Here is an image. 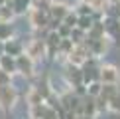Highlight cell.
Here are the masks:
<instances>
[{
    "label": "cell",
    "instance_id": "1",
    "mask_svg": "<svg viewBox=\"0 0 120 119\" xmlns=\"http://www.w3.org/2000/svg\"><path fill=\"white\" fill-rule=\"evenodd\" d=\"M16 99H18V93L10 83L0 85V109L2 111H10V107L16 103Z\"/></svg>",
    "mask_w": 120,
    "mask_h": 119
},
{
    "label": "cell",
    "instance_id": "2",
    "mask_svg": "<svg viewBox=\"0 0 120 119\" xmlns=\"http://www.w3.org/2000/svg\"><path fill=\"white\" fill-rule=\"evenodd\" d=\"M45 54V40H32L26 46V56H30L32 60H38Z\"/></svg>",
    "mask_w": 120,
    "mask_h": 119
},
{
    "label": "cell",
    "instance_id": "3",
    "mask_svg": "<svg viewBox=\"0 0 120 119\" xmlns=\"http://www.w3.org/2000/svg\"><path fill=\"white\" fill-rule=\"evenodd\" d=\"M16 72H22L24 76H32L34 72V60L30 56H20L16 58Z\"/></svg>",
    "mask_w": 120,
    "mask_h": 119
},
{
    "label": "cell",
    "instance_id": "4",
    "mask_svg": "<svg viewBox=\"0 0 120 119\" xmlns=\"http://www.w3.org/2000/svg\"><path fill=\"white\" fill-rule=\"evenodd\" d=\"M45 14L47 12H41V10H38V8L30 10V22H32V26L34 28H45L49 24V18Z\"/></svg>",
    "mask_w": 120,
    "mask_h": 119
},
{
    "label": "cell",
    "instance_id": "5",
    "mask_svg": "<svg viewBox=\"0 0 120 119\" xmlns=\"http://www.w3.org/2000/svg\"><path fill=\"white\" fill-rule=\"evenodd\" d=\"M98 77H101L102 83H116L118 81V72L112 66H104L101 69V73H98Z\"/></svg>",
    "mask_w": 120,
    "mask_h": 119
},
{
    "label": "cell",
    "instance_id": "6",
    "mask_svg": "<svg viewBox=\"0 0 120 119\" xmlns=\"http://www.w3.org/2000/svg\"><path fill=\"white\" fill-rule=\"evenodd\" d=\"M67 12H69V8L65 4H51V8H49V16L53 20H59V22L67 16Z\"/></svg>",
    "mask_w": 120,
    "mask_h": 119
},
{
    "label": "cell",
    "instance_id": "7",
    "mask_svg": "<svg viewBox=\"0 0 120 119\" xmlns=\"http://www.w3.org/2000/svg\"><path fill=\"white\" fill-rule=\"evenodd\" d=\"M14 16V8L8 4H0V24H8Z\"/></svg>",
    "mask_w": 120,
    "mask_h": 119
},
{
    "label": "cell",
    "instance_id": "8",
    "mask_svg": "<svg viewBox=\"0 0 120 119\" xmlns=\"http://www.w3.org/2000/svg\"><path fill=\"white\" fill-rule=\"evenodd\" d=\"M0 66H2V69L6 73H14L16 72V60L10 58V56H2L0 58Z\"/></svg>",
    "mask_w": 120,
    "mask_h": 119
},
{
    "label": "cell",
    "instance_id": "9",
    "mask_svg": "<svg viewBox=\"0 0 120 119\" xmlns=\"http://www.w3.org/2000/svg\"><path fill=\"white\" fill-rule=\"evenodd\" d=\"M108 109H110V111H116V113L120 111V89H116V91L108 97Z\"/></svg>",
    "mask_w": 120,
    "mask_h": 119
},
{
    "label": "cell",
    "instance_id": "10",
    "mask_svg": "<svg viewBox=\"0 0 120 119\" xmlns=\"http://www.w3.org/2000/svg\"><path fill=\"white\" fill-rule=\"evenodd\" d=\"M93 26V18L91 16H81V18H77V28H81L83 32L85 30H89Z\"/></svg>",
    "mask_w": 120,
    "mask_h": 119
},
{
    "label": "cell",
    "instance_id": "11",
    "mask_svg": "<svg viewBox=\"0 0 120 119\" xmlns=\"http://www.w3.org/2000/svg\"><path fill=\"white\" fill-rule=\"evenodd\" d=\"M51 0H34V6L32 8H38L41 10V12H49V8H51Z\"/></svg>",
    "mask_w": 120,
    "mask_h": 119
},
{
    "label": "cell",
    "instance_id": "12",
    "mask_svg": "<svg viewBox=\"0 0 120 119\" xmlns=\"http://www.w3.org/2000/svg\"><path fill=\"white\" fill-rule=\"evenodd\" d=\"M4 52H6L8 56H12V54L20 56V52H22V46H20V44H16V42H10V44H6V46H4Z\"/></svg>",
    "mask_w": 120,
    "mask_h": 119
},
{
    "label": "cell",
    "instance_id": "13",
    "mask_svg": "<svg viewBox=\"0 0 120 119\" xmlns=\"http://www.w3.org/2000/svg\"><path fill=\"white\" fill-rule=\"evenodd\" d=\"M28 4H30V0H12L14 12H26V10H28Z\"/></svg>",
    "mask_w": 120,
    "mask_h": 119
},
{
    "label": "cell",
    "instance_id": "14",
    "mask_svg": "<svg viewBox=\"0 0 120 119\" xmlns=\"http://www.w3.org/2000/svg\"><path fill=\"white\" fill-rule=\"evenodd\" d=\"M85 4H89L93 10H104L106 0H85Z\"/></svg>",
    "mask_w": 120,
    "mask_h": 119
},
{
    "label": "cell",
    "instance_id": "15",
    "mask_svg": "<svg viewBox=\"0 0 120 119\" xmlns=\"http://www.w3.org/2000/svg\"><path fill=\"white\" fill-rule=\"evenodd\" d=\"M101 87H102V83H98V81H91V83H89V95L97 97L98 93H101Z\"/></svg>",
    "mask_w": 120,
    "mask_h": 119
},
{
    "label": "cell",
    "instance_id": "16",
    "mask_svg": "<svg viewBox=\"0 0 120 119\" xmlns=\"http://www.w3.org/2000/svg\"><path fill=\"white\" fill-rule=\"evenodd\" d=\"M12 36V28L10 24H0V40H6Z\"/></svg>",
    "mask_w": 120,
    "mask_h": 119
},
{
    "label": "cell",
    "instance_id": "17",
    "mask_svg": "<svg viewBox=\"0 0 120 119\" xmlns=\"http://www.w3.org/2000/svg\"><path fill=\"white\" fill-rule=\"evenodd\" d=\"M61 22H65V26H69V28H75L77 26V16H73L71 12H67V16H65Z\"/></svg>",
    "mask_w": 120,
    "mask_h": 119
},
{
    "label": "cell",
    "instance_id": "18",
    "mask_svg": "<svg viewBox=\"0 0 120 119\" xmlns=\"http://www.w3.org/2000/svg\"><path fill=\"white\" fill-rule=\"evenodd\" d=\"M6 83H10V73L0 69V85H6Z\"/></svg>",
    "mask_w": 120,
    "mask_h": 119
},
{
    "label": "cell",
    "instance_id": "19",
    "mask_svg": "<svg viewBox=\"0 0 120 119\" xmlns=\"http://www.w3.org/2000/svg\"><path fill=\"white\" fill-rule=\"evenodd\" d=\"M79 119H91V117H89V115H87V117H79Z\"/></svg>",
    "mask_w": 120,
    "mask_h": 119
},
{
    "label": "cell",
    "instance_id": "20",
    "mask_svg": "<svg viewBox=\"0 0 120 119\" xmlns=\"http://www.w3.org/2000/svg\"><path fill=\"white\" fill-rule=\"evenodd\" d=\"M0 4H4V0H0Z\"/></svg>",
    "mask_w": 120,
    "mask_h": 119
}]
</instances>
